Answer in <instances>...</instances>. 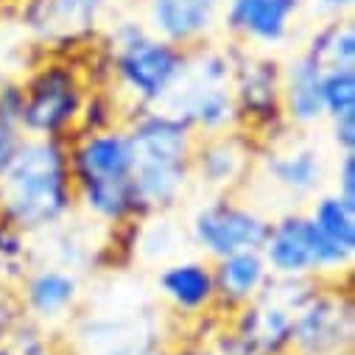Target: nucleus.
<instances>
[{
  "mask_svg": "<svg viewBox=\"0 0 355 355\" xmlns=\"http://www.w3.org/2000/svg\"><path fill=\"white\" fill-rule=\"evenodd\" d=\"M305 213L327 243L355 257V205L344 202L333 191H322L308 202Z\"/></svg>",
  "mask_w": 355,
  "mask_h": 355,
  "instance_id": "20",
  "label": "nucleus"
},
{
  "mask_svg": "<svg viewBox=\"0 0 355 355\" xmlns=\"http://www.w3.org/2000/svg\"><path fill=\"white\" fill-rule=\"evenodd\" d=\"M224 0H146V26L180 48H196L221 26Z\"/></svg>",
  "mask_w": 355,
  "mask_h": 355,
  "instance_id": "17",
  "label": "nucleus"
},
{
  "mask_svg": "<svg viewBox=\"0 0 355 355\" xmlns=\"http://www.w3.org/2000/svg\"><path fill=\"white\" fill-rule=\"evenodd\" d=\"M159 355H210L205 344H185V347H173V349H159Z\"/></svg>",
  "mask_w": 355,
  "mask_h": 355,
  "instance_id": "29",
  "label": "nucleus"
},
{
  "mask_svg": "<svg viewBox=\"0 0 355 355\" xmlns=\"http://www.w3.org/2000/svg\"><path fill=\"white\" fill-rule=\"evenodd\" d=\"M23 143L26 132L20 126V87L17 78H9L0 87V176L6 173Z\"/></svg>",
  "mask_w": 355,
  "mask_h": 355,
  "instance_id": "22",
  "label": "nucleus"
},
{
  "mask_svg": "<svg viewBox=\"0 0 355 355\" xmlns=\"http://www.w3.org/2000/svg\"><path fill=\"white\" fill-rule=\"evenodd\" d=\"M162 110L185 121L196 137L241 129L238 107L232 98V84H202L182 76V81L165 98Z\"/></svg>",
  "mask_w": 355,
  "mask_h": 355,
  "instance_id": "16",
  "label": "nucleus"
},
{
  "mask_svg": "<svg viewBox=\"0 0 355 355\" xmlns=\"http://www.w3.org/2000/svg\"><path fill=\"white\" fill-rule=\"evenodd\" d=\"M266 230L269 216L252 202H243L241 193L207 196L188 218V238L210 263L235 252L260 249Z\"/></svg>",
  "mask_w": 355,
  "mask_h": 355,
  "instance_id": "9",
  "label": "nucleus"
},
{
  "mask_svg": "<svg viewBox=\"0 0 355 355\" xmlns=\"http://www.w3.org/2000/svg\"><path fill=\"white\" fill-rule=\"evenodd\" d=\"M115 0H15V26L40 53H84L110 26Z\"/></svg>",
  "mask_w": 355,
  "mask_h": 355,
  "instance_id": "6",
  "label": "nucleus"
},
{
  "mask_svg": "<svg viewBox=\"0 0 355 355\" xmlns=\"http://www.w3.org/2000/svg\"><path fill=\"white\" fill-rule=\"evenodd\" d=\"M15 9V0H0V23H3Z\"/></svg>",
  "mask_w": 355,
  "mask_h": 355,
  "instance_id": "30",
  "label": "nucleus"
},
{
  "mask_svg": "<svg viewBox=\"0 0 355 355\" xmlns=\"http://www.w3.org/2000/svg\"><path fill=\"white\" fill-rule=\"evenodd\" d=\"M123 129L135 157V193L143 221L168 216L188 196L191 185V157L196 135L173 112L129 110Z\"/></svg>",
  "mask_w": 355,
  "mask_h": 355,
  "instance_id": "3",
  "label": "nucleus"
},
{
  "mask_svg": "<svg viewBox=\"0 0 355 355\" xmlns=\"http://www.w3.org/2000/svg\"><path fill=\"white\" fill-rule=\"evenodd\" d=\"M232 98L241 132L257 146L291 132L283 118V62L277 56L241 45L232 70Z\"/></svg>",
  "mask_w": 355,
  "mask_h": 355,
  "instance_id": "8",
  "label": "nucleus"
},
{
  "mask_svg": "<svg viewBox=\"0 0 355 355\" xmlns=\"http://www.w3.org/2000/svg\"><path fill=\"white\" fill-rule=\"evenodd\" d=\"M305 53L322 67H355V26L352 17H330L324 20L308 40Z\"/></svg>",
  "mask_w": 355,
  "mask_h": 355,
  "instance_id": "21",
  "label": "nucleus"
},
{
  "mask_svg": "<svg viewBox=\"0 0 355 355\" xmlns=\"http://www.w3.org/2000/svg\"><path fill=\"white\" fill-rule=\"evenodd\" d=\"M15 297L26 319L42 327H56L78 311L84 291L81 277L73 269L51 260L28 266L26 275L17 280Z\"/></svg>",
  "mask_w": 355,
  "mask_h": 355,
  "instance_id": "14",
  "label": "nucleus"
},
{
  "mask_svg": "<svg viewBox=\"0 0 355 355\" xmlns=\"http://www.w3.org/2000/svg\"><path fill=\"white\" fill-rule=\"evenodd\" d=\"M257 143L246 132L196 137L191 157V185L207 196L241 193L254 176Z\"/></svg>",
  "mask_w": 355,
  "mask_h": 355,
  "instance_id": "12",
  "label": "nucleus"
},
{
  "mask_svg": "<svg viewBox=\"0 0 355 355\" xmlns=\"http://www.w3.org/2000/svg\"><path fill=\"white\" fill-rule=\"evenodd\" d=\"M213 280L218 313L230 316L263 294V288L272 280V269L260 254V249H246L213 260Z\"/></svg>",
  "mask_w": 355,
  "mask_h": 355,
  "instance_id": "19",
  "label": "nucleus"
},
{
  "mask_svg": "<svg viewBox=\"0 0 355 355\" xmlns=\"http://www.w3.org/2000/svg\"><path fill=\"white\" fill-rule=\"evenodd\" d=\"M87 62L93 81L115 90L129 110H154L182 81L188 51L157 37L146 20L123 17L104 28Z\"/></svg>",
  "mask_w": 355,
  "mask_h": 355,
  "instance_id": "1",
  "label": "nucleus"
},
{
  "mask_svg": "<svg viewBox=\"0 0 355 355\" xmlns=\"http://www.w3.org/2000/svg\"><path fill=\"white\" fill-rule=\"evenodd\" d=\"M20 87V126L26 137L70 140L93 93V73L84 53H40L23 76Z\"/></svg>",
  "mask_w": 355,
  "mask_h": 355,
  "instance_id": "5",
  "label": "nucleus"
},
{
  "mask_svg": "<svg viewBox=\"0 0 355 355\" xmlns=\"http://www.w3.org/2000/svg\"><path fill=\"white\" fill-rule=\"evenodd\" d=\"M254 173L286 199L311 202L316 193L327 191L330 162L319 143L305 140L300 132H286L257 146Z\"/></svg>",
  "mask_w": 355,
  "mask_h": 355,
  "instance_id": "11",
  "label": "nucleus"
},
{
  "mask_svg": "<svg viewBox=\"0 0 355 355\" xmlns=\"http://www.w3.org/2000/svg\"><path fill=\"white\" fill-rule=\"evenodd\" d=\"M330 126V146L336 154H355V115L324 121Z\"/></svg>",
  "mask_w": 355,
  "mask_h": 355,
  "instance_id": "27",
  "label": "nucleus"
},
{
  "mask_svg": "<svg viewBox=\"0 0 355 355\" xmlns=\"http://www.w3.org/2000/svg\"><path fill=\"white\" fill-rule=\"evenodd\" d=\"M352 336V297L341 283H319L294 313L288 355H349Z\"/></svg>",
  "mask_w": 355,
  "mask_h": 355,
  "instance_id": "10",
  "label": "nucleus"
},
{
  "mask_svg": "<svg viewBox=\"0 0 355 355\" xmlns=\"http://www.w3.org/2000/svg\"><path fill=\"white\" fill-rule=\"evenodd\" d=\"M327 182H330V191L336 196L355 205V154H336Z\"/></svg>",
  "mask_w": 355,
  "mask_h": 355,
  "instance_id": "26",
  "label": "nucleus"
},
{
  "mask_svg": "<svg viewBox=\"0 0 355 355\" xmlns=\"http://www.w3.org/2000/svg\"><path fill=\"white\" fill-rule=\"evenodd\" d=\"M154 355H159V349H157V352H154Z\"/></svg>",
  "mask_w": 355,
  "mask_h": 355,
  "instance_id": "34",
  "label": "nucleus"
},
{
  "mask_svg": "<svg viewBox=\"0 0 355 355\" xmlns=\"http://www.w3.org/2000/svg\"><path fill=\"white\" fill-rule=\"evenodd\" d=\"M76 213L67 143L26 137L0 176V221L26 238L51 235Z\"/></svg>",
  "mask_w": 355,
  "mask_h": 355,
  "instance_id": "2",
  "label": "nucleus"
},
{
  "mask_svg": "<svg viewBox=\"0 0 355 355\" xmlns=\"http://www.w3.org/2000/svg\"><path fill=\"white\" fill-rule=\"evenodd\" d=\"M313 3H316V12L324 20H330V17H349L355 0H313Z\"/></svg>",
  "mask_w": 355,
  "mask_h": 355,
  "instance_id": "28",
  "label": "nucleus"
},
{
  "mask_svg": "<svg viewBox=\"0 0 355 355\" xmlns=\"http://www.w3.org/2000/svg\"><path fill=\"white\" fill-rule=\"evenodd\" d=\"M154 291L173 316L185 322H207L218 313L213 263L202 254L171 257L159 263Z\"/></svg>",
  "mask_w": 355,
  "mask_h": 355,
  "instance_id": "13",
  "label": "nucleus"
},
{
  "mask_svg": "<svg viewBox=\"0 0 355 355\" xmlns=\"http://www.w3.org/2000/svg\"><path fill=\"white\" fill-rule=\"evenodd\" d=\"M202 344L207 347L210 355H269L266 349H260L252 338H246L241 330H235L227 319L216 322L213 333Z\"/></svg>",
  "mask_w": 355,
  "mask_h": 355,
  "instance_id": "25",
  "label": "nucleus"
},
{
  "mask_svg": "<svg viewBox=\"0 0 355 355\" xmlns=\"http://www.w3.org/2000/svg\"><path fill=\"white\" fill-rule=\"evenodd\" d=\"M297 9L288 0H224L221 26L249 51H277L294 34Z\"/></svg>",
  "mask_w": 355,
  "mask_h": 355,
  "instance_id": "15",
  "label": "nucleus"
},
{
  "mask_svg": "<svg viewBox=\"0 0 355 355\" xmlns=\"http://www.w3.org/2000/svg\"><path fill=\"white\" fill-rule=\"evenodd\" d=\"M76 210L107 230H126L143 221L135 193V157L129 135L121 126L76 132L67 140Z\"/></svg>",
  "mask_w": 355,
  "mask_h": 355,
  "instance_id": "4",
  "label": "nucleus"
},
{
  "mask_svg": "<svg viewBox=\"0 0 355 355\" xmlns=\"http://www.w3.org/2000/svg\"><path fill=\"white\" fill-rule=\"evenodd\" d=\"M288 3H294V6H300V3H302V0H288Z\"/></svg>",
  "mask_w": 355,
  "mask_h": 355,
  "instance_id": "33",
  "label": "nucleus"
},
{
  "mask_svg": "<svg viewBox=\"0 0 355 355\" xmlns=\"http://www.w3.org/2000/svg\"><path fill=\"white\" fill-rule=\"evenodd\" d=\"M260 254L275 277H305L319 283H341L355 260L352 254L327 243L305 210H286L269 218Z\"/></svg>",
  "mask_w": 355,
  "mask_h": 355,
  "instance_id": "7",
  "label": "nucleus"
},
{
  "mask_svg": "<svg viewBox=\"0 0 355 355\" xmlns=\"http://www.w3.org/2000/svg\"><path fill=\"white\" fill-rule=\"evenodd\" d=\"M0 355H15V352H12V347H9L3 338H0Z\"/></svg>",
  "mask_w": 355,
  "mask_h": 355,
  "instance_id": "32",
  "label": "nucleus"
},
{
  "mask_svg": "<svg viewBox=\"0 0 355 355\" xmlns=\"http://www.w3.org/2000/svg\"><path fill=\"white\" fill-rule=\"evenodd\" d=\"M9 78H12V76H9V70L3 67V62H0V87H3V84H6Z\"/></svg>",
  "mask_w": 355,
  "mask_h": 355,
  "instance_id": "31",
  "label": "nucleus"
},
{
  "mask_svg": "<svg viewBox=\"0 0 355 355\" xmlns=\"http://www.w3.org/2000/svg\"><path fill=\"white\" fill-rule=\"evenodd\" d=\"M324 121L355 115V67H336L322 73Z\"/></svg>",
  "mask_w": 355,
  "mask_h": 355,
  "instance_id": "23",
  "label": "nucleus"
},
{
  "mask_svg": "<svg viewBox=\"0 0 355 355\" xmlns=\"http://www.w3.org/2000/svg\"><path fill=\"white\" fill-rule=\"evenodd\" d=\"M322 73L305 51L283 62V118L291 132H311L324 123Z\"/></svg>",
  "mask_w": 355,
  "mask_h": 355,
  "instance_id": "18",
  "label": "nucleus"
},
{
  "mask_svg": "<svg viewBox=\"0 0 355 355\" xmlns=\"http://www.w3.org/2000/svg\"><path fill=\"white\" fill-rule=\"evenodd\" d=\"M3 341L12 347L15 355H62L59 344L53 341L51 327H42L26 316H20L3 333Z\"/></svg>",
  "mask_w": 355,
  "mask_h": 355,
  "instance_id": "24",
  "label": "nucleus"
}]
</instances>
